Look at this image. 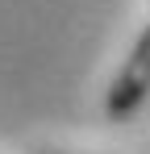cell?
Wrapping results in <instances>:
<instances>
[{
	"label": "cell",
	"instance_id": "1",
	"mask_svg": "<svg viewBox=\"0 0 150 154\" xmlns=\"http://www.w3.org/2000/svg\"><path fill=\"white\" fill-rule=\"evenodd\" d=\"M146 100H150V25H142V33L133 38V46H129V54H125V63H121V71L108 83L104 117L121 125Z\"/></svg>",
	"mask_w": 150,
	"mask_h": 154
},
{
	"label": "cell",
	"instance_id": "2",
	"mask_svg": "<svg viewBox=\"0 0 150 154\" xmlns=\"http://www.w3.org/2000/svg\"><path fill=\"white\" fill-rule=\"evenodd\" d=\"M42 154H67V150H42Z\"/></svg>",
	"mask_w": 150,
	"mask_h": 154
}]
</instances>
